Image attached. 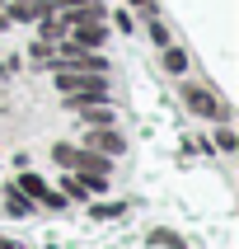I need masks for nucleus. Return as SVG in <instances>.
I'll list each match as a JSON object with an SVG mask.
<instances>
[{
	"label": "nucleus",
	"mask_w": 239,
	"mask_h": 249,
	"mask_svg": "<svg viewBox=\"0 0 239 249\" xmlns=\"http://www.w3.org/2000/svg\"><path fill=\"white\" fill-rule=\"evenodd\" d=\"M56 85H61V89H66V94H75V99H108V80H103V75H94V80H89V75H84V71H61V75H56Z\"/></svg>",
	"instance_id": "1"
},
{
	"label": "nucleus",
	"mask_w": 239,
	"mask_h": 249,
	"mask_svg": "<svg viewBox=\"0 0 239 249\" xmlns=\"http://www.w3.org/2000/svg\"><path fill=\"white\" fill-rule=\"evenodd\" d=\"M183 104H188V108L192 113H202V118H221V104H216V99H211V89H202V85H183Z\"/></svg>",
	"instance_id": "2"
},
{
	"label": "nucleus",
	"mask_w": 239,
	"mask_h": 249,
	"mask_svg": "<svg viewBox=\"0 0 239 249\" xmlns=\"http://www.w3.org/2000/svg\"><path fill=\"white\" fill-rule=\"evenodd\" d=\"M19 188H24L28 197H38V202H47V207H61V197H56L52 188L38 179V174H19Z\"/></svg>",
	"instance_id": "3"
},
{
	"label": "nucleus",
	"mask_w": 239,
	"mask_h": 249,
	"mask_svg": "<svg viewBox=\"0 0 239 249\" xmlns=\"http://www.w3.org/2000/svg\"><path fill=\"white\" fill-rule=\"evenodd\" d=\"M84 146H94V151H103V155L127 151V141H122V137H112V127H98V132H89V137H84Z\"/></svg>",
	"instance_id": "4"
},
{
	"label": "nucleus",
	"mask_w": 239,
	"mask_h": 249,
	"mask_svg": "<svg viewBox=\"0 0 239 249\" xmlns=\"http://www.w3.org/2000/svg\"><path fill=\"white\" fill-rule=\"evenodd\" d=\"M66 33H75V47H98V42L108 38L103 24H75V28H66Z\"/></svg>",
	"instance_id": "5"
},
{
	"label": "nucleus",
	"mask_w": 239,
	"mask_h": 249,
	"mask_svg": "<svg viewBox=\"0 0 239 249\" xmlns=\"http://www.w3.org/2000/svg\"><path fill=\"white\" fill-rule=\"evenodd\" d=\"M5 212H10V216H28V212H33L28 207V193H14L10 188V193H5Z\"/></svg>",
	"instance_id": "6"
},
{
	"label": "nucleus",
	"mask_w": 239,
	"mask_h": 249,
	"mask_svg": "<svg viewBox=\"0 0 239 249\" xmlns=\"http://www.w3.org/2000/svg\"><path fill=\"white\" fill-rule=\"evenodd\" d=\"M150 245H155V249H188L178 235H174V231H155V235H150Z\"/></svg>",
	"instance_id": "7"
},
{
	"label": "nucleus",
	"mask_w": 239,
	"mask_h": 249,
	"mask_svg": "<svg viewBox=\"0 0 239 249\" xmlns=\"http://www.w3.org/2000/svg\"><path fill=\"white\" fill-rule=\"evenodd\" d=\"M183 66H188V56H183L178 47H169L164 52V71H183Z\"/></svg>",
	"instance_id": "8"
},
{
	"label": "nucleus",
	"mask_w": 239,
	"mask_h": 249,
	"mask_svg": "<svg viewBox=\"0 0 239 249\" xmlns=\"http://www.w3.org/2000/svg\"><path fill=\"white\" fill-rule=\"evenodd\" d=\"M216 146H221V151H235V132H230V127H221V137H216Z\"/></svg>",
	"instance_id": "9"
},
{
	"label": "nucleus",
	"mask_w": 239,
	"mask_h": 249,
	"mask_svg": "<svg viewBox=\"0 0 239 249\" xmlns=\"http://www.w3.org/2000/svg\"><path fill=\"white\" fill-rule=\"evenodd\" d=\"M52 10H70V5H84V0H47Z\"/></svg>",
	"instance_id": "10"
},
{
	"label": "nucleus",
	"mask_w": 239,
	"mask_h": 249,
	"mask_svg": "<svg viewBox=\"0 0 239 249\" xmlns=\"http://www.w3.org/2000/svg\"><path fill=\"white\" fill-rule=\"evenodd\" d=\"M127 5H145V0H127Z\"/></svg>",
	"instance_id": "11"
},
{
	"label": "nucleus",
	"mask_w": 239,
	"mask_h": 249,
	"mask_svg": "<svg viewBox=\"0 0 239 249\" xmlns=\"http://www.w3.org/2000/svg\"><path fill=\"white\" fill-rule=\"evenodd\" d=\"M0 249H5V245H0Z\"/></svg>",
	"instance_id": "12"
}]
</instances>
